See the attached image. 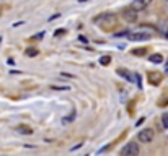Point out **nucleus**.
<instances>
[{
	"label": "nucleus",
	"mask_w": 168,
	"mask_h": 156,
	"mask_svg": "<svg viewBox=\"0 0 168 156\" xmlns=\"http://www.w3.org/2000/svg\"><path fill=\"white\" fill-rule=\"evenodd\" d=\"M122 18L126 20L127 23H134V21H137V10H134L132 7L126 8V10H124V13H122Z\"/></svg>",
	"instance_id": "5"
},
{
	"label": "nucleus",
	"mask_w": 168,
	"mask_h": 156,
	"mask_svg": "<svg viewBox=\"0 0 168 156\" xmlns=\"http://www.w3.org/2000/svg\"><path fill=\"white\" fill-rule=\"evenodd\" d=\"M152 3V0H134L132 3H131V7H132L134 10H137V11H141L144 8H147Z\"/></svg>",
	"instance_id": "6"
},
{
	"label": "nucleus",
	"mask_w": 168,
	"mask_h": 156,
	"mask_svg": "<svg viewBox=\"0 0 168 156\" xmlns=\"http://www.w3.org/2000/svg\"><path fill=\"white\" fill-rule=\"evenodd\" d=\"M78 41H82V42H88V39L83 38V36H78Z\"/></svg>",
	"instance_id": "16"
},
{
	"label": "nucleus",
	"mask_w": 168,
	"mask_h": 156,
	"mask_svg": "<svg viewBox=\"0 0 168 156\" xmlns=\"http://www.w3.org/2000/svg\"><path fill=\"white\" fill-rule=\"evenodd\" d=\"M0 39H2V38H0Z\"/></svg>",
	"instance_id": "20"
},
{
	"label": "nucleus",
	"mask_w": 168,
	"mask_h": 156,
	"mask_svg": "<svg viewBox=\"0 0 168 156\" xmlns=\"http://www.w3.org/2000/svg\"><path fill=\"white\" fill-rule=\"evenodd\" d=\"M144 121H145V119H144V117H141V119H139V121H137V124H135V125H141V124H144Z\"/></svg>",
	"instance_id": "17"
},
{
	"label": "nucleus",
	"mask_w": 168,
	"mask_h": 156,
	"mask_svg": "<svg viewBox=\"0 0 168 156\" xmlns=\"http://www.w3.org/2000/svg\"><path fill=\"white\" fill-rule=\"evenodd\" d=\"M109 62H111V57H109V55H103V57L100 59V63H101V65H108Z\"/></svg>",
	"instance_id": "12"
},
{
	"label": "nucleus",
	"mask_w": 168,
	"mask_h": 156,
	"mask_svg": "<svg viewBox=\"0 0 168 156\" xmlns=\"http://www.w3.org/2000/svg\"><path fill=\"white\" fill-rule=\"evenodd\" d=\"M118 75H121V77L124 78V80H127V81H131V83H132L134 81V75L132 73H131V72H127V70H124V69H119L118 70Z\"/></svg>",
	"instance_id": "8"
},
{
	"label": "nucleus",
	"mask_w": 168,
	"mask_h": 156,
	"mask_svg": "<svg viewBox=\"0 0 168 156\" xmlns=\"http://www.w3.org/2000/svg\"><path fill=\"white\" fill-rule=\"evenodd\" d=\"M149 59H150L152 63H162V62H163V57H162L160 54H154V55H150Z\"/></svg>",
	"instance_id": "9"
},
{
	"label": "nucleus",
	"mask_w": 168,
	"mask_h": 156,
	"mask_svg": "<svg viewBox=\"0 0 168 156\" xmlns=\"http://www.w3.org/2000/svg\"><path fill=\"white\" fill-rule=\"evenodd\" d=\"M127 38L131 39V41H147V39H150V33H144V31H139V33H127Z\"/></svg>",
	"instance_id": "4"
},
{
	"label": "nucleus",
	"mask_w": 168,
	"mask_h": 156,
	"mask_svg": "<svg viewBox=\"0 0 168 156\" xmlns=\"http://www.w3.org/2000/svg\"><path fill=\"white\" fill-rule=\"evenodd\" d=\"M116 21H118V18H116L114 13H101L98 17H95V23L103 31H111L113 26H116Z\"/></svg>",
	"instance_id": "1"
},
{
	"label": "nucleus",
	"mask_w": 168,
	"mask_h": 156,
	"mask_svg": "<svg viewBox=\"0 0 168 156\" xmlns=\"http://www.w3.org/2000/svg\"><path fill=\"white\" fill-rule=\"evenodd\" d=\"M18 132H20V133H25V135H31V133H33V130H31L30 127H26V125H20Z\"/></svg>",
	"instance_id": "10"
},
{
	"label": "nucleus",
	"mask_w": 168,
	"mask_h": 156,
	"mask_svg": "<svg viewBox=\"0 0 168 156\" xmlns=\"http://www.w3.org/2000/svg\"><path fill=\"white\" fill-rule=\"evenodd\" d=\"M75 117H77V112H75V111H72V112H70V115H67V117L65 119H64V124H69V122H72V121H74V119Z\"/></svg>",
	"instance_id": "11"
},
{
	"label": "nucleus",
	"mask_w": 168,
	"mask_h": 156,
	"mask_svg": "<svg viewBox=\"0 0 168 156\" xmlns=\"http://www.w3.org/2000/svg\"><path fill=\"white\" fill-rule=\"evenodd\" d=\"M145 52H147V49H145V47H142V49H134L132 54L134 55H145Z\"/></svg>",
	"instance_id": "13"
},
{
	"label": "nucleus",
	"mask_w": 168,
	"mask_h": 156,
	"mask_svg": "<svg viewBox=\"0 0 168 156\" xmlns=\"http://www.w3.org/2000/svg\"><path fill=\"white\" fill-rule=\"evenodd\" d=\"M26 55H30V57H34V55H38V50H36V49H28V50H26Z\"/></svg>",
	"instance_id": "15"
},
{
	"label": "nucleus",
	"mask_w": 168,
	"mask_h": 156,
	"mask_svg": "<svg viewBox=\"0 0 168 156\" xmlns=\"http://www.w3.org/2000/svg\"><path fill=\"white\" fill-rule=\"evenodd\" d=\"M121 154L122 156H135V154H139V145L134 143V142L126 143V145L121 148Z\"/></svg>",
	"instance_id": "2"
},
{
	"label": "nucleus",
	"mask_w": 168,
	"mask_h": 156,
	"mask_svg": "<svg viewBox=\"0 0 168 156\" xmlns=\"http://www.w3.org/2000/svg\"><path fill=\"white\" fill-rule=\"evenodd\" d=\"M64 33H65V31H64V29H57V31H55V36H59V34H64Z\"/></svg>",
	"instance_id": "19"
},
{
	"label": "nucleus",
	"mask_w": 168,
	"mask_h": 156,
	"mask_svg": "<svg viewBox=\"0 0 168 156\" xmlns=\"http://www.w3.org/2000/svg\"><path fill=\"white\" fill-rule=\"evenodd\" d=\"M62 77H67V78H75L74 75H70V73H62Z\"/></svg>",
	"instance_id": "18"
},
{
	"label": "nucleus",
	"mask_w": 168,
	"mask_h": 156,
	"mask_svg": "<svg viewBox=\"0 0 168 156\" xmlns=\"http://www.w3.org/2000/svg\"><path fill=\"white\" fill-rule=\"evenodd\" d=\"M162 124H163L165 129H168V114H163L162 115Z\"/></svg>",
	"instance_id": "14"
},
{
	"label": "nucleus",
	"mask_w": 168,
	"mask_h": 156,
	"mask_svg": "<svg viewBox=\"0 0 168 156\" xmlns=\"http://www.w3.org/2000/svg\"><path fill=\"white\" fill-rule=\"evenodd\" d=\"M149 81L150 85H160L162 83V75L158 72H152V73H149Z\"/></svg>",
	"instance_id": "7"
},
{
	"label": "nucleus",
	"mask_w": 168,
	"mask_h": 156,
	"mask_svg": "<svg viewBox=\"0 0 168 156\" xmlns=\"http://www.w3.org/2000/svg\"><path fill=\"white\" fill-rule=\"evenodd\" d=\"M154 137H155V133H154V130H152V129H144V130L139 132V142H141V143L154 142Z\"/></svg>",
	"instance_id": "3"
}]
</instances>
